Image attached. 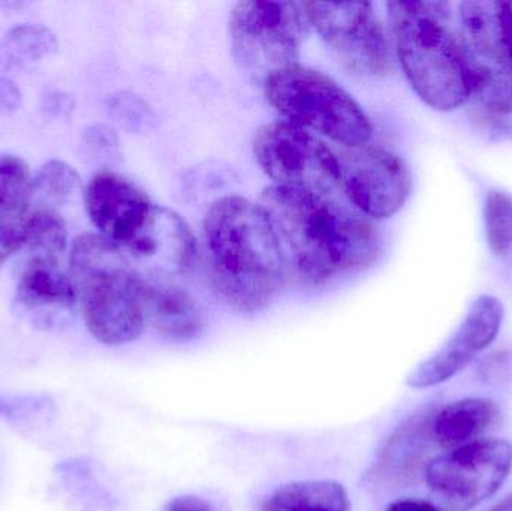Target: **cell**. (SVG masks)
Returning a JSON list of instances; mask_svg holds the SVG:
<instances>
[{
    "mask_svg": "<svg viewBox=\"0 0 512 511\" xmlns=\"http://www.w3.org/2000/svg\"><path fill=\"white\" fill-rule=\"evenodd\" d=\"M261 511H349V500L339 483L307 480L280 488Z\"/></svg>",
    "mask_w": 512,
    "mask_h": 511,
    "instance_id": "cell-19",
    "label": "cell"
},
{
    "mask_svg": "<svg viewBox=\"0 0 512 511\" xmlns=\"http://www.w3.org/2000/svg\"><path fill=\"white\" fill-rule=\"evenodd\" d=\"M26 222L8 224L0 221V263L26 243Z\"/></svg>",
    "mask_w": 512,
    "mask_h": 511,
    "instance_id": "cell-26",
    "label": "cell"
},
{
    "mask_svg": "<svg viewBox=\"0 0 512 511\" xmlns=\"http://www.w3.org/2000/svg\"><path fill=\"white\" fill-rule=\"evenodd\" d=\"M387 511H441L435 504L423 500H399L390 504Z\"/></svg>",
    "mask_w": 512,
    "mask_h": 511,
    "instance_id": "cell-29",
    "label": "cell"
},
{
    "mask_svg": "<svg viewBox=\"0 0 512 511\" xmlns=\"http://www.w3.org/2000/svg\"><path fill=\"white\" fill-rule=\"evenodd\" d=\"M21 105V93L12 81L0 77V114L12 113Z\"/></svg>",
    "mask_w": 512,
    "mask_h": 511,
    "instance_id": "cell-27",
    "label": "cell"
},
{
    "mask_svg": "<svg viewBox=\"0 0 512 511\" xmlns=\"http://www.w3.org/2000/svg\"><path fill=\"white\" fill-rule=\"evenodd\" d=\"M304 9L346 68L366 77L387 74L390 48L372 3L304 2Z\"/></svg>",
    "mask_w": 512,
    "mask_h": 511,
    "instance_id": "cell-10",
    "label": "cell"
},
{
    "mask_svg": "<svg viewBox=\"0 0 512 511\" xmlns=\"http://www.w3.org/2000/svg\"><path fill=\"white\" fill-rule=\"evenodd\" d=\"M504 20L512 57V2H504Z\"/></svg>",
    "mask_w": 512,
    "mask_h": 511,
    "instance_id": "cell-30",
    "label": "cell"
},
{
    "mask_svg": "<svg viewBox=\"0 0 512 511\" xmlns=\"http://www.w3.org/2000/svg\"><path fill=\"white\" fill-rule=\"evenodd\" d=\"M487 240L493 254H510L512 251V200L501 191L487 194L486 209Z\"/></svg>",
    "mask_w": 512,
    "mask_h": 511,
    "instance_id": "cell-23",
    "label": "cell"
},
{
    "mask_svg": "<svg viewBox=\"0 0 512 511\" xmlns=\"http://www.w3.org/2000/svg\"><path fill=\"white\" fill-rule=\"evenodd\" d=\"M165 511H215L206 501L197 497H180L171 501Z\"/></svg>",
    "mask_w": 512,
    "mask_h": 511,
    "instance_id": "cell-28",
    "label": "cell"
},
{
    "mask_svg": "<svg viewBox=\"0 0 512 511\" xmlns=\"http://www.w3.org/2000/svg\"><path fill=\"white\" fill-rule=\"evenodd\" d=\"M144 318L159 335L171 341L188 342L200 338L203 315L197 303L174 282H152L141 278Z\"/></svg>",
    "mask_w": 512,
    "mask_h": 511,
    "instance_id": "cell-16",
    "label": "cell"
},
{
    "mask_svg": "<svg viewBox=\"0 0 512 511\" xmlns=\"http://www.w3.org/2000/svg\"><path fill=\"white\" fill-rule=\"evenodd\" d=\"M26 243L35 257L56 258L68 243L65 222L50 209L33 213L26 222Z\"/></svg>",
    "mask_w": 512,
    "mask_h": 511,
    "instance_id": "cell-22",
    "label": "cell"
},
{
    "mask_svg": "<svg viewBox=\"0 0 512 511\" xmlns=\"http://www.w3.org/2000/svg\"><path fill=\"white\" fill-rule=\"evenodd\" d=\"M459 15L471 98L493 116L512 114V57L504 2H463Z\"/></svg>",
    "mask_w": 512,
    "mask_h": 511,
    "instance_id": "cell-7",
    "label": "cell"
},
{
    "mask_svg": "<svg viewBox=\"0 0 512 511\" xmlns=\"http://www.w3.org/2000/svg\"><path fill=\"white\" fill-rule=\"evenodd\" d=\"M84 198L87 213L101 236L120 251L140 236L155 209L134 183L111 171L93 176Z\"/></svg>",
    "mask_w": 512,
    "mask_h": 511,
    "instance_id": "cell-14",
    "label": "cell"
},
{
    "mask_svg": "<svg viewBox=\"0 0 512 511\" xmlns=\"http://www.w3.org/2000/svg\"><path fill=\"white\" fill-rule=\"evenodd\" d=\"M511 468L508 441H474L433 459L426 468V482L451 509L468 511L493 497Z\"/></svg>",
    "mask_w": 512,
    "mask_h": 511,
    "instance_id": "cell-9",
    "label": "cell"
},
{
    "mask_svg": "<svg viewBox=\"0 0 512 511\" xmlns=\"http://www.w3.org/2000/svg\"><path fill=\"white\" fill-rule=\"evenodd\" d=\"M504 321V306L496 297L481 296L441 350L421 363L406 384L412 389L439 386L459 374L481 351L492 345Z\"/></svg>",
    "mask_w": 512,
    "mask_h": 511,
    "instance_id": "cell-13",
    "label": "cell"
},
{
    "mask_svg": "<svg viewBox=\"0 0 512 511\" xmlns=\"http://www.w3.org/2000/svg\"><path fill=\"white\" fill-rule=\"evenodd\" d=\"M400 65L418 98L453 111L471 99L468 68L450 3H387Z\"/></svg>",
    "mask_w": 512,
    "mask_h": 511,
    "instance_id": "cell-3",
    "label": "cell"
},
{
    "mask_svg": "<svg viewBox=\"0 0 512 511\" xmlns=\"http://www.w3.org/2000/svg\"><path fill=\"white\" fill-rule=\"evenodd\" d=\"M268 102L304 129H312L345 147H360L372 137V123L358 102L322 72L295 65L264 81Z\"/></svg>",
    "mask_w": 512,
    "mask_h": 511,
    "instance_id": "cell-5",
    "label": "cell"
},
{
    "mask_svg": "<svg viewBox=\"0 0 512 511\" xmlns=\"http://www.w3.org/2000/svg\"><path fill=\"white\" fill-rule=\"evenodd\" d=\"M77 300L74 282L63 275L56 258L33 257L21 273L15 308L32 326L54 330L65 326Z\"/></svg>",
    "mask_w": 512,
    "mask_h": 511,
    "instance_id": "cell-15",
    "label": "cell"
},
{
    "mask_svg": "<svg viewBox=\"0 0 512 511\" xmlns=\"http://www.w3.org/2000/svg\"><path fill=\"white\" fill-rule=\"evenodd\" d=\"M84 144H86L87 152L93 158H108L107 155L116 152L117 138L114 132L107 126L96 125L87 129L84 135Z\"/></svg>",
    "mask_w": 512,
    "mask_h": 511,
    "instance_id": "cell-25",
    "label": "cell"
},
{
    "mask_svg": "<svg viewBox=\"0 0 512 511\" xmlns=\"http://www.w3.org/2000/svg\"><path fill=\"white\" fill-rule=\"evenodd\" d=\"M204 242L213 290L228 306L254 314L273 302L286 264L261 204L237 195L219 198L204 221Z\"/></svg>",
    "mask_w": 512,
    "mask_h": 511,
    "instance_id": "cell-2",
    "label": "cell"
},
{
    "mask_svg": "<svg viewBox=\"0 0 512 511\" xmlns=\"http://www.w3.org/2000/svg\"><path fill=\"white\" fill-rule=\"evenodd\" d=\"M125 251L140 278L152 282H174L188 275L197 260L191 228L176 212L156 204L146 227Z\"/></svg>",
    "mask_w": 512,
    "mask_h": 511,
    "instance_id": "cell-12",
    "label": "cell"
},
{
    "mask_svg": "<svg viewBox=\"0 0 512 511\" xmlns=\"http://www.w3.org/2000/svg\"><path fill=\"white\" fill-rule=\"evenodd\" d=\"M254 152L274 186L330 195L339 185L336 153L295 123L261 126L255 135Z\"/></svg>",
    "mask_w": 512,
    "mask_h": 511,
    "instance_id": "cell-8",
    "label": "cell"
},
{
    "mask_svg": "<svg viewBox=\"0 0 512 511\" xmlns=\"http://www.w3.org/2000/svg\"><path fill=\"white\" fill-rule=\"evenodd\" d=\"M261 207L276 231L286 273L307 287L378 260L375 225L330 195L273 185L262 192Z\"/></svg>",
    "mask_w": 512,
    "mask_h": 511,
    "instance_id": "cell-1",
    "label": "cell"
},
{
    "mask_svg": "<svg viewBox=\"0 0 512 511\" xmlns=\"http://www.w3.org/2000/svg\"><path fill=\"white\" fill-rule=\"evenodd\" d=\"M72 282L84 323L93 338L119 347L146 327L141 278L126 255L101 234H84L72 245Z\"/></svg>",
    "mask_w": 512,
    "mask_h": 511,
    "instance_id": "cell-4",
    "label": "cell"
},
{
    "mask_svg": "<svg viewBox=\"0 0 512 511\" xmlns=\"http://www.w3.org/2000/svg\"><path fill=\"white\" fill-rule=\"evenodd\" d=\"M33 197V180L26 162L17 156L0 158V221L26 222Z\"/></svg>",
    "mask_w": 512,
    "mask_h": 511,
    "instance_id": "cell-20",
    "label": "cell"
},
{
    "mask_svg": "<svg viewBox=\"0 0 512 511\" xmlns=\"http://www.w3.org/2000/svg\"><path fill=\"white\" fill-rule=\"evenodd\" d=\"M80 176L63 161H50L44 165L33 180V194L50 204H62L77 191Z\"/></svg>",
    "mask_w": 512,
    "mask_h": 511,
    "instance_id": "cell-24",
    "label": "cell"
},
{
    "mask_svg": "<svg viewBox=\"0 0 512 511\" xmlns=\"http://www.w3.org/2000/svg\"><path fill=\"white\" fill-rule=\"evenodd\" d=\"M57 50V39L47 27H14L0 44V63L5 68L24 66L26 63L44 59Z\"/></svg>",
    "mask_w": 512,
    "mask_h": 511,
    "instance_id": "cell-21",
    "label": "cell"
},
{
    "mask_svg": "<svg viewBox=\"0 0 512 511\" xmlns=\"http://www.w3.org/2000/svg\"><path fill=\"white\" fill-rule=\"evenodd\" d=\"M339 185L361 215L387 219L396 215L411 195L408 165L390 150L364 144L336 153Z\"/></svg>",
    "mask_w": 512,
    "mask_h": 511,
    "instance_id": "cell-11",
    "label": "cell"
},
{
    "mask_svg": "<svg viewBox=\"0 0 512 511\" xmlns=\"http://www.w3.org/2000/svg\"><path fill=\"white\" fill-rule=\"evenodd\" d=\"M309 27L304 3H237L230 20L234 59L243 71L265 81L274 72L298 65Z\"/></svg>",
    "mask_w": 512,
    "mask_h": 511,
    "instance_id": "cell-6",
    "label": "cell"
},
{
    "mask_svg": "<svg viewBox=\"0 0 512 511\" xmlns=\"http://www.w3.org/2000/svg\"><path fill=\"white\" fill-rule=\"evenodd\" d=\"M498 417V407L487 399H463L442 408L432 423L433 440L445 449L474 443Z\"/></svg>",
    "mask_w": 512,
    "mask_h": 511,
    "instance_id": "cell-18",
    "label": "cell"
},
{
    "mask_svg": "<svg viewBox=\"0 0 512 511\" xmlns=\"http://www.w3.org/2000/svg\"><path fill=\"white\" fill-rule=\"evenodd\" d=\"M490 511H512V494L508 495L507 498H504L498 506L493 507Z\"/></svg>",
    "mask_w": 512,
    "mask_h": 511,
    "instance_id": "cell-31",
    "label": "cell"
},
{
    "mask_svg": "<svg viewBox=\"0 0 512 511\" xmlns=\"http://www.w3.org/2000/svg\"><path fill=\"white\" fill-rule=\"evenodd\" d=\"M433 417V410H421L396 429L379 452L372 470L373 479L399 483L414 476L433 438Z\"/></svg>",
    "mask_w": 512,
    "mask_h": 511,
    "instance_id": "cell-17",
    "label": "cell"
}]
</instances>
